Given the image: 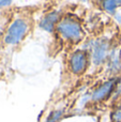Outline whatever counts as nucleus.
<instances>
[{
  "mask_svg": "<svg viewBox=\"0 0 121 122\" xmlns=\"http://www.w3.org/2000/svg\"><path fill=\"white\" fill-rule=\"evenodd\" d=\"M58 30L64 38L72 41H78L81 38V28L76 20L72 18H64L58 26Z\"/></svg>",
  "mask_w": 121,
  "mask_h": 122,
  "instance_id": "nucleus-1",
  "label": "nucleus"
},
{
  "mask_svg": "<svg viewBox=\"0 0 121 122\" xmlns=\"http://www.w3.org/2000/svg\"><path fill=\"white\" fill-rule=\"evenodd\" d=\"M27 23L23 19H17L11 25L5 36V42L8 44H16L21 40L27 31Z\"/></svg>",
  "mask_w": 121,
  "mask_h": 122,
  "instance_id": "nucleus-2",
  "label": "nucleus"
},
{
  "mask_svg": "<svg viewBox=\"0 0 121 122\" xmlns=\"http://www.w3.org/2000/svg\"><path fill=\"white\" fill-rule=\"evenodd\" d=\"M86 63H87V59H86V55L84 51H77L71 58V67L73 72L76 74L85 70Z\"/></svg>",
  "mask_w": 121,
  "mask_h": 122,
  "instance_id": "nucleus-3",
  "label": "nucleus"
},
{
  "mask_svg": "<svg viewBox=\"0 0 121 122\" xmlns=\"http://www.w3.org/2000/svg\"><path fill=\"white\" fill-rule=\"evenodd\" d=\"M107 54V44L103 41L101 42H98L96 44V47H94L93 51V61L96 64H99L101 63L103 60L105 59Z\"/></svg>",
  "mask_w": 121,
  "mask_h": 122,
  "instance_id": "nucleus-4",
  "label": "nucleus"
},
{
  "mask_svg": "<svg viewBox=\"0 0 121 122\" xmlns=\"http://www.w3.org/2000/svg\"><path fill=\"white\" fill-rule=\"evenodd\" d=\"M114 87V81H107L106 84L102 85L100 88H98L92 94V99L94 101H100L103 100L104 97H106L107 95L111 93V91L113 90Z\"/></svg>",
  "mask_w": 121,
  "mask_h": 122,
  "instance_id": "nucleus-5",
  "label": "nucleus"
},
{
  "mask_svg": "<svg viewBox=\"0 0 121 122\" xmlns=\"http://www.w3.org/2000/svg\"><path fill=\"white\" fill-rule=\"evenodd\" d=\"M58 20V14L57 13H50V14L46 15L41 21V27L45 29L46 31H51L54 28V25L57 23Z\"/></svg>",
  "mask_w": 121,
  "mask_h": 122,
  "instance_id": "nucleus-6",
  "label": "nucleus"
},
{
  "mask_svg": "<svg viewBox=\"0 0 121 122\" xmlns=\"http://www.w3.org/2000/svg\"><path fill=\"white\" fill-rule=\"evenodd\" d=\"M104 8L106 9L108 12H114L115 9L117 8V4H121V1H104Z\"/></svg>",
  "mask_w": 121,
  "mask_h": 122,
  "instance_id": "nucleus-7",
  "label": "nucleus"
},
{
  "mask_svg": "<svg viewBox=\"0 0 121 122\" xmlns=\"http://www.w3.org/2000/svg\"><path fill=\"white\" fill-rule=\"evenodd\" d=\"M61 115H62V112H60V110H57V112H51V114L49 115L48 119H47V122H56L58 119L60 118Z\"/></svg>",
  "mask_w": 121,
  "mask_h": 122,
  "instance_id": "nucleus-8",
  "label": "nucleus"
},
{
  "mask_svg": "<svg viewBox=\"0 0 121 122\" xmlns=\"http://www.w3.org/2000/svg\"><path fill=\"white\" fill-rule=\"evenodd\" d=\"M113 119L116 122H121V109L120 108L113 112Z\"/></svg>",
  "mask_w": 121,
  "mask_h": 122,
  "instance_id": "nucleus-9",
  "label": "nucleus"
},
{
  "mask_svg": "<svg viewBox=\"0 0 121 122\" xmlns=\"http://www.w3.org/2000/svg\"><path fill=\"white\" fill-rule=\"evenodd\" d=\"M11 1H0V8L3 5H6V4H10Z\"/></svg>",
  "mask_w": 121,
  "mask_h": 122,
  "instance_id": "nucleus-10",
  "label": "nucleus"
}]
</instances>
